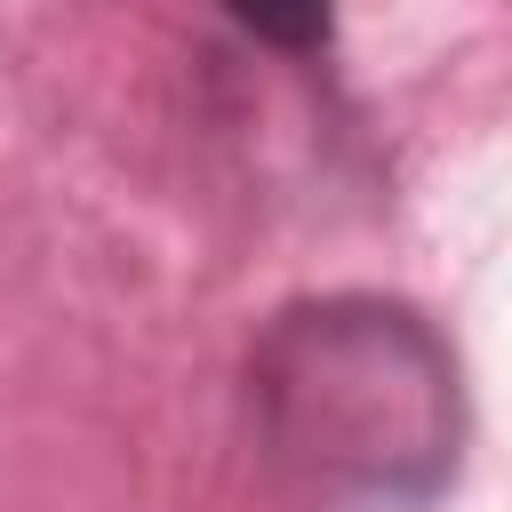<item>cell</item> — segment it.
I'll return each mask as SVG.
<instances>
[{"label":"cell","instance_id":"6da1fadb","mask_svg":"<svg viewBox=\"0 0 512 512\" xmlns=\"http://www.w3.org/2000/svg\"><path fill=\"white\" fill-rule=\"evenodd\" d=\"M248 416L312 504L424 512L456 472V352L400 296H304L248 344Z\"/></svg>","mask_w":512,"mask_h":512},{"label":"cell","instance_id":"7a4b0ae2","mask_svg":"<svg viewBox=\"0 0 512 512\" xmlns=\"http://www.w3.org/2000/svg\"><path fill=\"white\" fill-rule=\"evenodd\" d=\"M224 16L280 56H320L336 40V0H224Z\"/></svg>","mask_w":512,"mask_h":512}]
</instances>
